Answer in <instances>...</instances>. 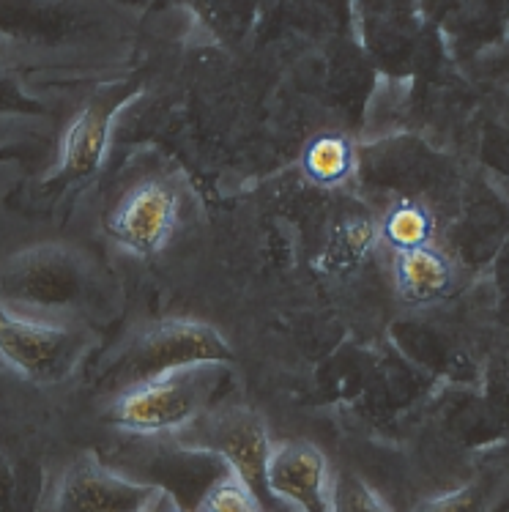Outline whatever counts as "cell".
<instances>
[{
	"instance_id": "cell-1",
	"label": "cell",
	"mask_w": 509,
	"mask_h": 512,
	"mask_svg": "<svg viewBox=\"0 0 509 512\" xmlns=\"http://www.w3.org/2000/svg\"><path fill=\"white\" fill-rule=\"evenodd\" d=\"M0 288L6 310L77 324H91L96 315L110 318L118 302V288L102 263L69 241H39L11 252Z\"/></svg>"
},
{
	"instance_id": "cell-2",
	"label": "cell",
	"mask_w": 509,
	"mask_h": 512,
	"mask_svg": "<svg viewBox=\"0 0 509 512\" xmlns=\"http://www.w3.org/2000/svg\"><path fill=\"white\" fill-rule=\"evenodd\" d=\"M233 351L214 326L189 321V318H165L137 326L104 356L96 378V392L113 400L129 389L146 384L178 370V367L222 362L228 365Z\"/></svg>"
},
{
	"instance_id": "cell-3",
	"label": "cell",
	"mask_w": 509,
	"mask_h": 512,
	"mask_svg": "<svg viewBox=\"0 0 509 512\" xmlns=\"http://www.w3.org/2000/svg\"><path fill=\"white\" fill-rule=\"evenodd\" d=\"M225 378L228 365L222 362L178 367L110 400L104 419L135 436H178L214 408Z\"/></svg>"
},
{
	"instance_id": "cell-4",
	"label": "cell",
	"mask_w": 509,
	"mask_h": 512,
	"mask_svg": "<svg viewBox=\"0 0 509 512\" xmlns=\"http://www.w3.org/2000/svg\"><path fill=\"white\" fill-rule=\"evenodd\" d=\"M94 324L55 321L0 307V356L11 373L36 387H61L88 362Z\"/></svg>"
},
{
	"instance_id": "cell-5",
	"label": "cell",
	"mask_w": 509,
	"mask_h": 512,
	"mask_svg": "<svg viewBox=\"0 0 509 512\" xmlns=\"http://www.w3.org/2000/svg\"><path fill=\"white\" fill-rule=\"evenodd\" d=\"M173 439L187 450L217 455L250 488L263 512H291L269 488V460L274 444L258 411L239 403L214 406Z\"/></svg>"
},
{
	"instance_id": "cell-6",
	"label": "cell",
	"mask_w": 509,
	"mask_h": 512,
	"mask_svg": "<svg viewBox=\"0 0 509 512\" xmlns=\"http://www.w3.org/2000/svg\"><path fill=\"white\" fill-rule=\"evenodd\" d=\"M178 189L165 176H140L129 181L104 211V233L121 250L137 258L154 255L167 244L178 225Z\"/></svg>"
},
{
	"instance_id": "cell-7",
	"label": "cell",
	"mask_w": 509,
	"mask_h": 512,
	"mask_svg": "<svg viewBox=\"0 0 509 512\" xmlns=\"http://www.w3.org/2000/svg\"><path fill=\"white\" fill-rule=\"evenodd\" d=\"M167 491L104 466L94 452L69 463L52 493V512H148Z\"/></svg>"
},
{
	"instance_id": "cell-8",
	"label": "cell",
	"mask_w": 509,
	"mask_h": 512,
	"mask_svg": "<svg viewBox=\"0 0 509 512\" xmlns=\"http://www.w3.org/2000/svg\"><path fill=\"white\" fill-rule=\"evenodd\" d=\"M332 469L310 441L277 444L269 460V488L293 512H332Z\"/></svg>"
},
{
	"instance_id": "cell-9",
	"label": "cell",
	"mask_w": 509,
	"mask_h": 512,
	"mask_svg": "<svg viewBox=\"0 0 509 512\" xmlns=\"http://www.w3.org/2000/svg\"><path fill=\"white\" fill-rule=\"evenodd\" d=\"M392 274H395L397 293L411 304L433 302L452 285V263L433 244L395 252Z\"/></svg>"
},
{
	"instance_id": "cell-10",
	"label": "cell",
	"mask_w": 509,
	"mask_h": 512,
	"mask_svg": "<svg viewBox=\"0 0 509 512\" xmlns=\"http://www.w3.org/2000/svg\"><path fill=\"white\" fill-rule=\"evenodd\" d=\"M104 143H107V115L99 107H88L74 118L63 140V176L80 178L91 173L102 159Z\"/></svg>"
},
{
	"instance_id": "cell-11",
	"label": "cell",
	"mask_w": 509,
	"mask_h": 512,
	"mask_svg": "<svg viewBox=\"0 0 509 512\" xmlns=\"http://www.w3.org/2000/svg\"><path fill=\"white\" fill-rule=\"evenodd\" d=\"M507 493V474L499 469L479 471L463 488L427 499L411 512H493Z\"/></svg>"
},
{
	"instance_id": "cell-12",
	"label": "cell",
	"mask_w": 509,
	"mask_h": 512,
	"mask_svg": "<svg viewBox=\"0 0 509 512\" xmlns=\"http://www.w3.org/2000/svg\"><path fill=\"white\" fill-rule=\"evenodd\" d=\"M430 217L422 206L416 203H397L395 209H389V214L381 222V236L395 252L414 250L422 244H430Z\"/></svg>"
},
{
	"instance_id": "cell-13",
	"label": "cell",
	"mask_w": 509,
	"mask_h": 512,
	"mask_svg": "<svg viewBox=\"0 0 509 512\" xmlns=\"http://www.w3.org/2000/svg\"><path fill=\"white\" fill-rule=\"evenodd\" d=\"M304 168L310 178L323 184H337L348 176L351 170V146L340 135H323L312 140L307 154H304Z\"/></svg>"
},
{
	"instance_id": "cell-14",
	"label": "cell",
	"mask_w": 509,
	"mask_h": 512,
	"mask_svg": "<svg viewBox=\"0 0 509 512\" xmlns=\"http://www.w3.org/2000/svg\"><path fill=\"white\" fill-rule=\"evenodd\" d=\"M332 512H389V507L356 471L340 469L332 477Z\"/></svg>"
},
{
	"instance_id": "cell-15",
	"label": "cell",
	"mask_w": 509,
	"mask_h": 512,
	"mask_svg": "<svg viewBox=\"0 0 509 512\" xmlns=\"http://www.w3.org/2000/svg\"><path fill=\"white\" fill-rule=\"evenodd\" d=\"M198 512H263V507L252 496L250 488L233 471H228L211 488H206Z\"/></svg>"
},
{
	"instance_id": "cell-16",
	"label": "cell",
	"mask_w": 509,
	"mask_h": 512,
	"mask_svg": "<svg viewBox=\"0 0 509 512\" xmlns=\"http://www.w3.org/2000/svg\"><path fill=\"white\" fill-rule=\"evenodd\" d=\"M173 502H176V499H173V496H170V493H167L165 499H162V502L156 504L154 510H148V512H165V510H167V507H170V504H173Z\"/></svg>"
},
{
	"instance_id": "cell-17",
	"label": "cell",
	"mask_w": 509,
	"mask_h": 512,
	"mask_svg": "<svg viewBox=\"0 0 509 512\" xmlns=\"http://www.w3.org/2000/svg\"><path fill=\"white\" fill-rule=\"evenodd\" d=\"M165 512H184V510H181V507H178V502H173V504H170V507H167Z\"/></svg>"
},
{
	"instance_id": "cell-18",
	"label": "cell",
	"mask_w": 509,
	"mask_h": 512,
	"mask_svg": "<svg viewBox=\"0 0 509 512\" xmlns=\"http://www.w3.org/2000/svg\"><path fill=\"white\" fill-rule=\"evenodd\" d=\"M507 512H509V510H507Z\"/></svg>"
}]
</instances>
